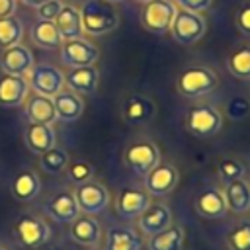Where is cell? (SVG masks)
<instances>
[{
    "mask_svg": "<svg viewBox=\"0 0 250 250\" xmlns=\"http://www.w3.org/2000/svg\"><path fill=\"white\" fill-rule=\"evenodd\" d=\"M53 104H55V111H57V119L61 121H76L82 111H84V102L80 98V94L72 92V90H61L59 94L53 96Z\"/></svg>",
    "mask_w": 250,
    "mask_h": 250,
    "instance_id": "25",
    "label": "cell"
},
{
    "mask_svg": "<svg viewBox=\"0 0 250 250\" xmlns=\"http://www.w3.org/2000/svg\"><path fill=\"white\" fill-rule=\"evenodd\" d=\"M51 234L53 232L49 223L43 217L33 213H25L14 223V236L18 244L25 248H41L51 240Z\"/></svg>",
    "mask_w": 250,
    "mask_h": 250,
    "instance_id": "3",
    "label": "cell"
},
{
    "mask_svg": "<svg viewBox=\"0 0 250 250\" xmlns=\"http://www.w3.org/2000/svg\"><path fill=\"white\" fill-rule=\"evenodd\" d=\"M186 127L191 135L199 139L213 137L223 129V111L207 104L195 105L186 115Z\"/></svg>",
    "mask_w": 250,
    "mask_h": 250,
    "instance_id": "7",
    "label": "cell"
},
{
    "mask_svg": "<svg viewBox=\"0 0 250 250\" xmlns=\"http://www.w3.org/2000/svg\"><path fill=\"white\" fill-rule=\"evenodd\" d=\"M59 49H61V61L68 68L90 66V64H96V61L100 59V49L84 37L66 39Z\"/></svg>",
    "mask_w": 250,
    "mask_h": 250,
    "instance_id": "10",
    "label": "cell"
},
{
    "mask_svg": "<svg viewBox=\"0 0 250 250\" xmlns=\"http://www.w3.org/2000/svg\"><path fill=\"white\" fill-rule=\"evenodd\" d=\"M184 229L176 223H172L168 229L152 234L146 238V248L148 250H182L184 248Z\"/></svg>",
    "mask_w": 250,
    "mask_h": 250,
    "instance_id": "28",
    "label": "cell"
},
{
    "mask_svg": "<svg viewBox=\"0 0 250 250\" xmlns=\"http://www.w3.org/2000/svg\"><path fill=\"white\" fill-rule=\"evenodd\" d=\"M229 250H250V221L236 223L227 234Z\"/></svg>",
    "mask_w": 250,
    "mask_h": 250,
    "instance_id": "33",
    "label": "cell"
},
{
    "mask_svg": "<svg viewBox=\"0 0 250 250\" xmlns=\"http://www.w3.org/2000/svg\"><path fill=\"white\" fill-rule=\"evenodd\" d=\"M207 31V20L203 14H195V12H188V10H180L176 12L174 23L170 27V33L174 37L176 43L189 47L193 43H197Z\"/></svg>",
    "mask_w": 250,
    "mask_h": 250,
    "instance_id": "6",
    "label": "cell"
},
{
    "mask_svg": "<svg viewBox=\"0 0 250 250\" xmlns=\"http://www.w3.org/2000/svg\"><path fill=\"white\" fill-rule=\"evenodd\" d=\"M150 195L139 188H123L115 197V211L125 221H137L150 205Z\"/></svg>",
    "mask_w": 250,
    "mask_h": 250,
    "instance_id": "12",
    "label": "cell"
},
{
    "mask_svg": "<svg viewBox=\"0 0 250 250\" xmlns=\"http://www.w3.org/2000/svg\"><path fill=\"white\" fill-rule=\"evenodd\" d=\"M137 2H141V4H146V2H152V0H137Z\"/></svg>",
    "mask_w": 250,
    "mask_h": 250,
    "instance_id": "43",
    "label": "cell"
},
{
    "mask_svg": "<svg viewBox=\"0 0 250 250\" xmlns=\"http://www.w3.org/2000/svg\"><path fill=\"white\" fill-rule=\"evenodd\" d=\"M104 246L105 250H141L143 236L131 227H109Z\"/></svg>",
    "mask_w": 250,
    "mask_h": 250,
    "instance_id": "24",
    "label": "cell"
},
{
    "mask_svg": "<svg viewBox=\"0 0 250 250\" xmlns=\"http://www.w3.org/2000/svg\"><path fill=\"white\" fill-rule=\"evenodd\" d=\"M195 211L203 219H211V221L223 219L229 213L223 189H219V188H205L203 191H199V195L195 197Z\"/></svg>",
    "mask_w": 250,
    "mask_h": 250,
    "instance_id": "21",
    "label": "cell"
},
{
    "mask_svg": "<svg viewBox=\"0 0 250 250\" xmlns=\"http://www.w3.org/2000/svg\"><path fill=\"white\" fill-rule=\"evenodd\" d=\"M0 250H6V248H4V246H0Z\"/></svg>",
    "mask_w": 250,
    "mask_h": 250,
    "instance_id": "44",
    "label": "cell"
},
{
    "mask_svg": "<svg viewBox=\"0 0 250 250\" xmlns=\"http://www.w3.org/2000/svg\"><path fill=\"white\" fill-rule=\"evenodd\" d=\"M29 37L41 49H59L62 45V37L55 21H47V20H37L29 29Z\"/></svg>",
    "mask_w": 250,
    "mask_h": 250,
    "instance_id": "29",
    "label": "cell"
},
{
    "mask_svg": "<svg viewBox=\"0 0 250 250\" xmlns=\"http://www.w3.org/2000/svg\"><path fill=\"white\" fill-rule=\"evenodd\" d=\"M23 141L27 148L35 154H43L45 150L53 148L57 145V135L53 125H41V123H29L23 133Z\"/></svg>",
    "mask_w": 250,
    "mask_h": 250,
    "instance_id": "23",
    "label": "cell"
},
{
    "mask_svg": "<svg viewBox=\"0 0 250 250\" xmlns=\"http://www.w3.org/2000/svg\"><path fill=\"white\" fill-rule=\"evenodd\" d=\"M234 25H236V29H238L242 35L250 37V0L244 2V4H240V8L236 10Z\"/></svg>",
    "mask_w": 250,
    "mask_h": 250,
    "instance_id": "37",
    "label": "cell"
},
{
    "mask_svg": "<svg viewBox=\"0 0 250 250\" xmlns=\"http://www.w3.org/2000/svg\"><path fill=\"white\" fill-rule=\"evenodd\" d=\"M225 113L232 121H238V119L248 117V113H250V98H246V96H232L225 104Z\"/></svg>",
    "mask_w": 250,
    "mask_h": 250,
    "instance_id": "36",
    "label": "cell"
},
{
    "mask_svg": "<svg viewBox=\"0 0 250 250\" xmlns=\"http://www.w3.org/2000/svg\"><path fill=\"white\" fill-rule=\"evenodd\" d=\"M35 64L33 61V53L18 43L14 47L2 49V57H0V68L4 74H16V76H27L29 68Z\"/></svg>",
    "mask_w": 250,
    "mask_h": 250,
    "instance_id": "16",
    "label": "cell"
},
{
    "mask_svg": "<svg viewBox=\"0 0 250 250\" xmlns=\"http://www.w3.org/2000/svg\"><path fill=\"white\" fill-rule=\"evenodd\" d=\"M176 12H178V8L172 0L146 2V4H143V10H141V25L154 35L170 33Z\"/></svg>",
    "mask_w": 250,
    "mask_h": 250,
    "instance_id": "5",
    "label": "cell"
},
{
    "mask_svg": "<svg viewBox=\"0 0 250 250\" xmlns=\"http://www.w3.org/2000/svg\"><path fill=\"white\" fill-rule=\"evenodd\" d=\"M82 29L88 35H105L119 25V14L105 0H86L80 8Z\"/></svg>",
    "mask_w": 250,
    "mask_h": 250,
    "instance_id": "1",
    "label": "cell"
},
{
    "mask_svg": "<svg viewBox=\"0 0 250 250\" xmlns=\"http://www.w3.org/2000/svg\"><path fill=\"white\" fill-rule=\"evenodd\" d=\"M16 6H18V0H0V18L14 16Z\"/></svg>",
    "mask_w": 250,
    "mask_h": 250,
    "instance_id": "40",
    "label": "cell"
},
{
    "mask_svg": "<svg viewBox=\"0 0 250 250\" xmlns=\"http://www.w3.org/2000/svg\"><path fill=\"white\" fill-rule=\"evenodd\" d=\"M70 238L86 248H96L102 242V225L96 219V215H84L80 213L72 223H70V230H68Z\"/></svg>",
    "mask_w": 250,
    "mask_h": 250,
    "instance_id": "14",
    "label": "cell"
},
{
    "mask_svg": "<svg viewBox=\"0 0 250 250\" xmlns=\"http://www.w3.org/2000/svg\"><path fill=\"white\" fill-rule=\"evenodd\" d=\"M55 25L62 37V41L66 39H78L84 35L82 29V20H80V10L72 4H62L61 12L55 18Z\"/></svg>",
    "mask_w": 250,
    "mask_h": 250,
    "instance_id": "26",
    "label": "cell"
},
{
    "mask_svg": "<svg viewBox=\"0 0 250 250\" xmlns=\"http://www.w3.org/2000/svg\"><path fill=\"white\" fill-rule=\"evenodd\" d=\"M23 105V113L29 119V123H41V125H53L57 121V111H55V104L53 98L43 96V94H35L29 92Z\"/></svg>",
    "mask_w": 250,
    "mask_h": 250,
    "instance_id": "17",
    "label": "cell"
},
{
    "mask_svg": "<svg viewBox=\"0 0 250 250\" xmlns=\"http://www.w3.org/2000/svg\"><path fill=\"white\" fill-rule=\"evenodd\" d=\"M172 211L166 203H150L146 211L137 219V229L141 236H152L172 225Z\"/></svg>",
    "mask_w": 250,
    "mask_h": 250,
    "instance_id": "15",
    "label": "cell"
},
{
    "mask_svg": "<svg viewBox=\"0 0 250 250\" xmlns=\"http://www.w3.org/2000/svg\"><path fill=\"white\" fill-rule=\"evenodd\" d=\"M123 160L135 176L145 178L160 162V148L148 139H139L125 148Z\"/></svg>",
    "mask_w": 250,
    "mask_h": 250,
    "instance_id": "4",
    "label": "cell"
},
{
    "mask_svg": "<svg viewBox=\"0 0 250 250\" xmlns=\"http://www.w3.org/2000/svg\"><path fill=\"white\" fill-rule=\"evenodd\" d=\"M229 72L238 80H250V45H242L227 59Z\"/></svg>",
    "mask_w": 250,
    "mask_h": 250,
    "instance_id": "30",
    "label": "cell"
},
{
    "mask_svg": "<svg viewBox=\"0 0 250 250\" xmlns=\"http://www.w3.org/2000/svg\"><path fill=\"white\" fill-rule=\"evenodd\" d=\"M172 2L176 4V8L195 12V14H205L213 4V0H172Z\"/></svg>",
    "mask_w": 250,
    "mask_h": 250,
    "instance_id": "39",
    "label": "cell"
},
{
    "mask_svg": "<svg viewBox=\"0 0 250 250\" xmlns=\"http://www.w3.org/2000/svg\"><path fill=\"white\" fill-rule=\"evenodd\" d=\"M98 82H100V72H98L96 64L76 66L64 74V86H68V90H72L76 94H88V96L96 94Z\"/></svg>",
    "mask_w": 250,
    "mask_h": 250,
    "instance_id": "20",
    "label": "cell"
},
{
    "mask_svg": "<svg viewBox=\"0 0 250 250\" xmlns=\"http://www.w3.org/2000/svg\"><path fill=\"white\" fill-rule=\"evenodd\" d=\"M223 195H225L227 211L234 215H244L250 211V182L248 180L240 178V180H232L225 184Z\"/></svg>",
    "mask_w": 250,
    "mask_h": 250,
    "instance_id": "22",
    "label": "cell"
},
{
    "mask_svg": "<svg viewBox=\"0 0 250 250\" xmlns=\"http://www.w3.org/2000/svg\"><path fill=\"white\" fill-rule=\"evenodd\" d=\"M178 182H180V172L174 164H168V162H158L143 178L145 191L150 197H164V195L172 193L174 188L178 186Z\"/></svg>",
    "mask_w": 250,
    "mask_h": 250,
    "instance_id": "11",
    "label": "cell"
},
{
    "mask_svg": "<svg viewBox=\"0 0 250 250\" xmlns=\"http://www.w3.org/2000/svg\"><path fill=\"white\" fill-rule=\"evenodd\" d=\"M61 8H62V2H61V0H49V2L41 4L39 8H35V10H37V20L55 21V18H57V14L61 12Z\"/></svg>",
    "mask_w": 250,
    "mask_h": 250,
    "instance_id": "38",
    "label": "cell"
},
{
    "mask_svg": "<svg viewBox=\"0 0 250 250\" xmlns=\"http://www.w3.org/2000/svg\"><path fill=\"white\" fill-rule=\"evenodd\" d=\"M154 102L143 94H131L121 105V117L129 125H143L154 117Z\"/></svg>",
    "mask_w": 250,
    "mask_h": 250,
    "instance_id": "18",
    "label": "cell"
},
{
    "mask_svg": "<svg viewBox=\"0 0 250 250\" xmlns=\"http://www.w3.org/2000/svg\"><path fill=\"white\" fill-rule=\"evenodd\" d=\"M25 78L31 92L43 94L49 98H53L64 88V74L51 64H33Z\"/></svg>",
    "mask_w": 250,
    "mask_h": 250,
    "instance_id": "9",
    "label": "cell"
},
{
    "mask_svg": "<svg viewBox=\"0 0 250 250\" xmlns=\"http://www.w3.org/2000/svg\"><path fill=\"white\" fill-rule=\"evenodd\" d=\"M45 213H47L55 223L70 225V223L80 215V209H78L74 191H70V189H61V191L53 193V195L45 201Z\"/></svg>",
    "mask_w": 250,
    "mask_h": 250,
    "instance_id": "13",
    "label": "cell"
},
{
    "mask_svg": "<svg viewBox=\"0 0 250 250\" xmlns=\"http://www.w3.org/2000/svg\"><path fill=\"white\" fill-rule=\"evenodd\" d=\"M217 174H219V178H221L225 184H229V182H232V180L244 178L246 168H244V164H242L240 160H236V158H223V160L217 164Z\"/></svg>",
    "mask_w": 250,
    "mask_h": 250,
    "instance_id": "34",
    "label": "cell"
},
{
    "mask_svg": "<svg viewBox=\"0 0 250 250\" xmlns=\"http://www.w3.org/2000/svg\"><path fill=\"white\" fill-rule=\"evenodd\" d=\"M27 94H29V84L25 76H16V74L0 76V105L2 107L21 105Z\"/></svg>",
    "mask_w": 250,
    "mask_h": 250,
    "instance_id": "19",
    "label": "cell"
},
{
    "mask_svg": "<svg viewBox=\"0 0 250 250\" xmlns=\"http://www.w3.org/2000/svg\"><path fill=\"white\" fill-rule=\"evenodd\" d=\"M25 6H29V8H39L41 4H45V2H49V0H21Z\"/></svg>",
    "mask_w": 250,
    "mask_h": 250,
    "instance_id": "41",
    "label": "cell"
},
{
    "mask_svg": "<svg viewBox=\"0 0 250 250\" xmlns=\"http://www.w3.org/2000/svg\"><path fill=\"white\" fill-rule=\"evenodd\" d=\"M53 250H59V248H53Z\"/></svg>",
    "mask_w": 250,
    "mask_h": 250,
    "instance_id": "45",
    "label": "cell"
},
{
    "mask_svg": "<svg viewBox=\"0 0 250 250\" xmlns=\"http://www.w3.org/2000/svg\"><path fill=\"white\" fill-rule=\"evenodd\" d=\"M74 197L80 213L84 215H100L109 205V191L98 180H88L74 188Z\"/></svg>",
    "mask_w": 250,
    "mask_h": 250,
    "instance_id": "8",
    "label": "cell"
},
{
    "mask_svg": "<svg viewBox=\"0 0 250 250\" xmlns=\"http://www.w3.org/2000/svg\"><path fill=\"white\" fill-rule=\"evenodd\" d=\"M68 164V152L61 146H53L49 150H45L43 154H39V168L45 172V174H61Z\"/></svg>",
    "mask_w": 250,
    "mask_h": 250,
    "instance_id": "31",
    "label": "cell"
},
{
    "mask_svg": "<svg viewBox=\"0 0 250 250\" xmlns=\"http://www.w3.org/2000/svg\"><path fill=\"white\" fill-rule=\"evenodd\" d=\"M66 172H68L70 182H74L76 186H78V184H84V182H88V180L94 178V168H92V164L86 162V160H72V162L68 160Z\"/></svg>",
    "mask_w": 250,
    "mask_h": 250,
    "instance_id": "35",
    "label": "cell"
},
{
    "mask_svg": "<svg viewBox=\"0 0 250 250\" xmlns=\"http://www.w3.org/2000/svg\"><path fill=\"white\" fill-rule=\"evenodd\" d=\"M105 2H109V4H119V2H123V0H105Z\"/></svg>",
    "mask_w": 250,
    "mask_h": 250,
    "instance_id": "42",
    "label": "cell"
},
{
    "mask_svg": "<svg viewBox=\"0 0 250 250\" xmlns=\"http://www.w3.org/2000/svg\"><path fill=\"white\" fill-rule=\"evenodd\" d=\"M21 37H23V25L16 16L0 18V49H8L21 43Z\"/></svg>",
    "mask_w": 250,
    "mask_h": 250,
    "instance_id": "32",
    "label": "cell"
},
{
    "mask_svg": "<svg viewBox=\"0 0 250 250\" xmlns=\"http://www.w3.org/2000/svg\"><path fill=\"white\" fill-rule=\"evenodd\" d=\"M217 84H219V78L209 66H189L176 80L178 92L189 100H195L213 92Z\"/></svg>",
    "mask_w": 250,
    "mask_h": 250,
    "instance_id": "2",
    "label": "cell"
},
{
    "mask_svg": "<svg viewBox=\"0 0 250 250\" xmlns=\"http://www.w3.org/2000/svg\"><path fill=\"white\" fill-rule=\"evenodd\" d=\"M41 191V180L37 176V172L25 168L21 172L16 174L14 182H12V195L18 199V201H33Z\"/></svg>",
    "mask_w": 250,
    "mask_h": 250,
    "instance_id": "27",
    "label": "cell"
}]
</instances>
